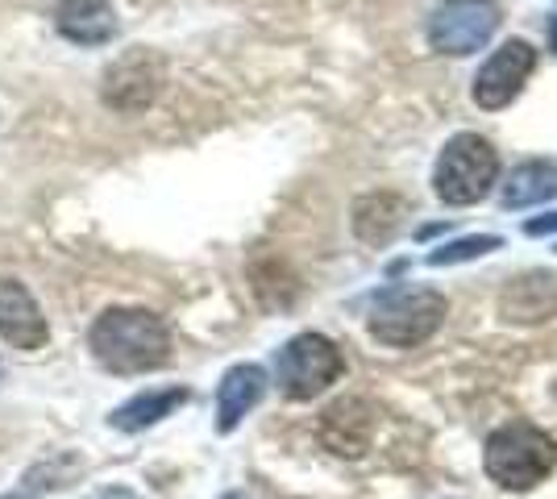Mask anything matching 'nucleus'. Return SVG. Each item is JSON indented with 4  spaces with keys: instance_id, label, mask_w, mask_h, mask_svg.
<instances>
[{
    "instance_id": "nucleus-11",
    "label": "nucleus",
    "mask_w": 557,
    "mask_h": 499,
    "mask_svg": "<svg viewBox=\"0 0 557 499\" xmlns=\"http://www.w3.org/2000/svg\"><path fill=\"white\" fill-rule=\"evenodd\" d=\"M262 391H267V371L255 362H242V366L225 371V379L216 387V428L233 433L242 425V416L262 400Z\"/></svg>"
},
{
    "instance_id": "nucleus-20",
    "label": "nucleus",
    "mask_w": 557,
    "mask_h": 499,
    "mask_svg": "<svg viewBox=\"0 0 557 499\" xmlns=\"http://www.w3.org/2000/svg\"><path fill=\"white\" fill-rule=\"evenodd\" d=\"M549 38H554V50H557V17L549 22Z\"/></svg>"
},
{
    "instance_id": "nucleus-9",
    "label": "nucleus",
    "mask_w": 557,
    "mask_h": 499,
    "mask_svg": "<svg viewBox=\"0 0 557 499\" xmlns=\"http://www.w3.org/2000/svg\"><path fill=\"white\" fill-rule=\"evenodd\" d=\"M0 337H4L13 350H25V354L42 350L50 341L42 309L34 304V296L25 291V284L9 279V275H0Z\"/></svg>"
},
{
    "instance_id": "nucleus-14",
    "label": "nucleus",
    "mask_w": 557,
    "mask_h": 499,
    "mask_svg": "<svg viewBox=\"0 0 557 499\" xmlns=\"http://www.w3.org/2000/svg\"><path fill=\"white\" fill-rule=\"evenodd\" d=\"M557 312V275H524L504 291L508 321H545Z\"/></svg>"
},
{
    "instance_id": "nucleus-13",
    "label": "nucleus",
    "mask_w": 557,
    "mask_h": 499,
    "mask_svg": "<svg viewBox=\"0 0 557 499\" xmlns=\"http://www.w3.org/2000/svg\"><path fill=\"white\" fill-rule=\"evenodd\" d=\"M187 404V387H163V391H141L134 400H125L121 408H113L109 425L121 433H141V428L159 425L163 416H171L175 408Z\"/></svg>"
},
{
    "instance_id": "nucleus-12",
    "label": "nucleus",
    "mask_w": 557,
    "mask_h": 499,
    "mask_svg": "<svg viewBox=\"0 0 557 499\" xmlns=\"http://www.w3.org/2000/svg\"><path fill=\"white\" fill-rule=\"evenodd\" d=\"M321 441L342 458H358L371 441V408L362 400H337L321 416Z\"/></svg>"
},
{
    "instance_id": "nucleus-22",
    "label": "nucleus",
    "mask_w": 557,
    "mask_h": 499,
    "mask_svg": "<svg viewBox=\"0 0 557 499\" xmlns=\"http://www.w3.org/2000/svg\"><path fill=\"white\" fill-rule=\"evenodd\" d=\"M0 375H4V371H0Z\"/></svg>"
},
{
    "instance_id": "nucleus-6",
    "label": "nucleus",
    "mask_w": 557,
    "mask_h": 499,
    "mask_svg": "<svg viewBox=\"0 0 557 499\" xmlns=\"http://www.w3.org/2000/svg\"><path fill=\"white\" fill-rule=\"evenodd\" d=\"M499 9L495 0H442L429 17V42L442 54H474L495 38Z\"/></svg>"
},
{
    "instance_id": "nucleus-21",
    "label": "nucleus",
    "mask_w": 557,
    "mask_h": 499,
    "mask_svg": "<svg viewBox=\"0 0 557 499\" xmlns=\"http://www.w3.org/2000/svg\"><path fill=\"white\" fill-rule=\"evenodd\" d=\"M221 499H246V496H237V491H230V496H221Z\"/></svg>"
},
{
    "instance_id": "nucleus-19",
    "label": "nucleus",
    "mask_w": 557,
    "mask_h": 499,
    "mask_svg": "<svg viewBox=\"0 0 557 499\" xmlns=\"http://www.w3.org/2000/svg\"><path fill=\"white\" fill-rule=\"evenodd\" d=\"M0 499H34V496H25V491H9V496H0Z\"/></svg>"
},
{
    "instance_id": "nucleus-17",
    "label": "nucleus",
    "mask_w": 557,
    "mask_h": 499,
    "mask_svg": "<svg viewBox=\"0 0 557 499\" xmlns=\"http://www.w3.org/2000/svg\"><path fill=\"white\" fill-rule=\"evenodd\" d=\"M524 234H533V238H541V234H557V213L533 216V221L524 225Z\"/></svg>"
},
{
    "instance_id": "nucleus-7",
    "label": "nucleus",
    "mask_w": 557,
    "mask_h": 499,
    "mask_svg": "<svg viewBox=\"0 0 557 499\" xmlns=\"http://www.w3.org/2000/svg\"><path fill=\"white\" fill-rule=\"evenodd\" d=\"M533 67L536 50L529 42H520V38L504 42L483 63V72L474 75V104L479 109H504V104H511L520 96V88H524V79L533 75Z\"/></svg>"
},
{
    "instance_id": "nucleus-3",
    "label": "nucleus",
    "mask_w": 557,
    "mask_h": 499,
    "mask_svg": "<svg viewBox=\"0 0 557 499\" xmlns=\"http://www.w3.org/2000/svg\"><path fill=\"white\" fill-rule=\"evenodd\" d=\"M499 175V154L487 138L479 134H458L449 138L437 159V171H433V191L442 196L445 204L454 209H466V204H479L491 191Z\"/></svg>"
},
{
    "instance_id": "nucleus-10",
    "label": "nucleus",
    "mask_w": 557,
    "mask_h": 499,
    "mask_svg": "<svg viewBox=\"0 0 557 499\" xmlns=\"http://www.w3.org/2000/svg\"><path fill=\"white\" fill-rule=\"evenodd\" d=\"M54 25L75 47H104L116 38V13L109 0H59Z\"/></svg>"
},
{
    "instance_id": "nucleus-4",
    "label": "nucleus",
    "mask_w": 557,
    "mask_h": 499,
    "mask_svg": "<svg viewBox=\"0 0 557 499\" xmlns=\"http://www.w3.org/2000/svg\"><path fill=\"white\" fill-rule=\"evenodd\" d=\"M445 321V296L433 287H392L371 312V333L387 346H420Z\"/></svg>"
},
{
    "instance_id": "nucleus-5",
    "label": "nucleus",
    "mask_w": 557,
    "mask_h": 499,
    "mask_svg": "<svg viewBox=\"0 0 557 499\" xmlns=\"http://www.w3.org/2000/svg\"><path fill=\"white\" fill-rule=\"evenodd\" d=\"M346 371L342 350L325 333H300L275 354V383L287 400H312Z\"/></svg>"
},
{
    "instance_id": "nucleus-16",
    "label": "nucleus",
    "mask_w": 557,
    "mask_h": 499,
    "mask_svg": "<svg viewBox=\"0 0 557 499\" xmlns=\"http://www.w3.org/2000/svg\"><path fill=\"white\" fill-rule=\"evenodd\" d=\"M491 250H499V238L495 234H474V238H458L442 246V250H433L429 254V266H454V262H470V259H483Z\"/></svg>"
},
{
    "instance_id": "nucleus-15",
    "label": "nucleus",
    "mask_w": 557,
    "mask_h": 499,
    "mask_svg": "<svg viewBox=\"0 0 557 499\" xmlns=\"http://www.w3.org/2000/svg\"><path fill=\"white\" fill-rule=\"evenodd\" d=\"M557 196V175L549 163H524L511 171V179L504 184V209H529Z\"/></svg>"
},
{
    "instance_id": "nucleus-1",
    "label": "nucleus",
    "mask_w": 557,
    "mask_h": 499,
    "mask_svg": "<svg viewBox=\"0 0 557 499\" xmlns=\"http://www.w3.org/2000/svg\"><path fill=\"white\" fill-rule=\"evenodd\" d=\"M88 341H92L96 362L113 375H146V371L166 366V358H171V333H166L163 316L150 309L100 312Z\"/></svg>"
},
{
    "instance_id": "nucleus-8",
    "label": "nucleus",
    "mask_w": 557,
    "mask_h": 499,
    "mask_svg": "<svg viewBox=\"0 0 557 499\" xmlns=\"http://www.w3.org/2000/svg\"><path fill=\"white\" fill-rule=\"evenodd\" d=\"M163 88V63L150 50H134L125 59H116L104 75V100L116 113H141Z\"/></svg>"
},
{
    "instance_id": "nucleus-18",
    "label": "nucleus",
    "mask_w": 557,
    "mask_h": 499,
    "mask_svg": "<svg viewBox=\"0 0 557 499\" xmlns=\"http://www.w3.org/2000/svg\"><path fill=\"white\" fill-rule=\"evenodd\" d=\"M92 499H138V496H134L129 487H104V491H100V496H92Z\"/></svg>"
},
{
    "instance_id": "nucleus-2",
    "label": "nucleus",
    "mask_w": 557,
    "mask_h": 499,
    "mask_svg": "<svg viewBox=\"0 0 557 499\" xmlns=\"http://www.w3.org/2000/svg\"><path fill=\"white\" fill-rule=\"evenodd\" d=\"M483 466L504 491H533L557 466V441L529 421H511L487 437Z\"/></svg>"
}]
</instances>
